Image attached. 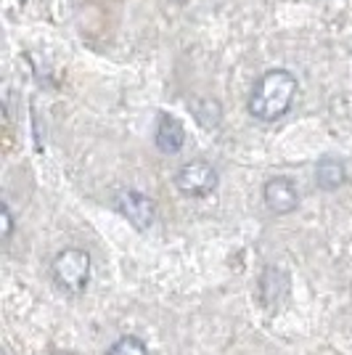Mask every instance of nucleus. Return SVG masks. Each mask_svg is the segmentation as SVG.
Wrapping results in <instances>:
<instances>
[{
	"label": "nucleus",
	"instance_id": "1a4fd4ad",
	"mask_svg": "<svg viewBox=\"0 0 352 355\" xmlns=\"http://www.w3.org/2000/svg\"><path fill=\"white\" fill-rule=\"evenodd\" d=\"M106 355H148V350H146V345H143V340L127 334V337H119V340L109 347Z\"/></svg>",
	"mask_w": 352,
	"mask_h": 355
},
{
	"label": "nucleus",
	"instance_id": "f257e3e1",
	"mask_svg": "<svg viewBox=\"0 0 352 355\" xmlns=\"http://www.w3.org/2000/svg\"><path fill=\"white\" fill-rule=\"evenodd\" d=\"M297 77L289 69H270L265 72L249 96V114L260 122H276L289 109L297 98Z\"/></svg>",
	"mask_w": 352,
	"mask_h": 355
},
{
	"label": "nucleus",
	"instance_id": "f03ea898",
	"mask_svg": "<svg viewBox=\"0 0 352 355\" xmlns=\"http://www.w3.org/2000/svg\"><path fill=\"white\" fill-rule=\"evenodd\" d=\"M51 276L59 284V289L69 292V295L85 292V286L90 282V254L85 250H77V247L59 252L51 263Z\"/></svg>",
	"mask_w": 352,
	"mask_h": 355
},
{
	"label": "nucleus",
	"instance_id": "7ed1b4c3",
	"mask_svg": "<svg viewBox=\"0 0 352 355\" xmlns=\"http://www.w3.org/2000/svg\"><path fill=\"white\" fill-rule=\"evenodd\" d=\"M175 186L186 196H209L218 189V170L204 159L186 162L175 175Z\"/></svg>",
	"mask_w": 352,
	"mask_h": 355
},
{
	"label": "nucleus",
	"instance_id": "9d476101",
	"mask_svg": "<svg viewBox=\"0 0 352 355\" xmlns=\"http://www.w3.org/2000/svg\"><path fill=\"white\" fill-rule=\"evenodd\" d=\"M0 223H3V239L8 241L11 234H14V215H11L8 205H3V209H0Z\"/></svg>",
	"mask_w": 352,
	"mask_h": 355
},
{
	"label": "nucleus",
	"instance_id": "423d86ee",
	"mask_svg": "<svg viewBox=\"0 0 352 355\" xmlns=\"http://www.w3.org/2000/svg\"><path fill=\"white\" fill-rule=\"evenodd\" d=\"M154 141H157V148L164 151V154H177L183 148V144H186V128L180 125V119L170 117V114H161Z\"/></svg>",
	"mask_w": 352,
	"mask_h": 355
},
{
	"label": "nucleus",
	"instance_id": "20e7f679",
	"mask_svg": "<svg viewBox=\"0 0 352 355\" xmlns=\"http://www.w3.org/2000/svg\"><path fill=\"white\" fill-rule=\"evenodd\" d=\"M114 205H117L119 215H125L127 220H130L132 228H138V231H146L151 228V223L157 218V207H154V202H151V196L141 191H119L117 199H114Z\"/></svg>",
	"mask_w": 352,
	"mask_h": 355
},
{
	"label": "nucleus",
	"instance_id": "39448f33",
	"mask_svg": "<svg viewBox=\"0 0 352 355\" xmlns=\"http://www.w3.org/2000/svg\"><path fill=\"white\" fill-rule=\"evenodd\" d=\"M263 199L273 215H289L299 205V191L292 178H270L263 189Z\"/></svg>",
	"mask_w": 352,
	"mask_h": 355
},
{
	"label": "nucleus",
	"instance_id": "6e6552de",
	"mask_svg": "<svg viewBox=\"0 0 352 355\" xmlns=\"http://www.w3.org/2000/svg\"><path fill=\"white\" fill-rule=\"evenodd\" d=\"M344 178H347L344 164L339 162V159H334V157H323L321 162H318V167H315V183L321 186L323 191L339 189L344 183Z\"/></svg>",
	"mask_w": 352,
	"mask_h": 355
},
{
	"label": "nucleus",
	"instance_id": "0eeeda50",
	"mask_svg": "<svg viewBox=\"0 0 352 355\" xmlns=\"http://www.w3.org/2000/svg\"><path fill=\"white\" fill-rule=\"evenodd\" d=\"M286 292H289V276L281 268H267L260 279V300H263L265 308L279 305L286 297Z\"/></svg>",
	"mask_w": 352,
	"mask_h": 355
}]
</instances>
